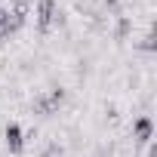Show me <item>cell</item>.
Instances as JSON below:
<instances>
[{"instance_id":"obj_4","label":"cell","mask_w":157,"mask_h":157,"mask_svg":"<svg viewBox=\"0 0 157 157\" xmlns=\"http://www.w3.org/2000/svg\"><path fill=\"white\" fill-rule=\"evenodd\" d=\"M3 142H6L10 154H22V148H25V132H22V126H19V123H10V126L3 129Z\"/></svg>"},{"instance_id":"obj_2","label":"cell","mask_w":157,"mask_h":157,"mask_svg":"<svg viewBox=\"0 0 157 157\" xmlns=\"http://www.w3.org/2000/svg\"><path fill=\"white\" fill-rule=\"evenodd\" d=\"M56 0H37V31L46 34L52 28V19H56Z\"/></svg>"},{"instance_id":"obj_3","label":"cell","mask_w":157,"mask_h":157,"mask_svg":"<svg viewBox=\"0 0 157 157\" xmlns=\"http://www.w3.org/2000/svg\"><path fill=\"white\" fill-rule=\"evenodd\" d=\"M151 136H154V120H151L148 114L136 117V123H132V142H136V145H148Z\"/></svg>"},{"instance_id":"obj_5","label":"cell","mask_w":157,"mask_h":157,"mask_svg":"<svg viewBox=\"0 0 157 157\" xmlns=\"http://www.w3.org/2000/svg\"><path fill=\"white\" fill-rule=\"evenodd\" d=\"M129 31H132V22H129L126 16H117V28H114V37H117V40H126V37H129Z\"/></svg>"},{"instance_id":"obj_6","label":"cell","mask_w":157,"mask_h":157,"mask_svg":"<svg viewBox=\"0 0 157 157\" xmlns=\"http://www.w3.org/2000/svg\"><path fill=\"white\" fill-rule=\"evenodd\" d=\"M10 19H13V13L6 10V6H0V34L6 37V28H10Z\"/></svg>"},{"instance_id":"obj_1","label":"cell","mask_w":157,"mask_h":157,"mask_svg":"<svg viewBox=\"0 0 157 157\" xmlns=\"http://www.w3.org/2000/svg\"><path fill=\"white\" fill-rule=\"evenodd\" d=\"M65 102V90H49V93H43V96H37L34 99V114H43V117H49V114H56V108Z\"/></svg>"}]
</instances>
